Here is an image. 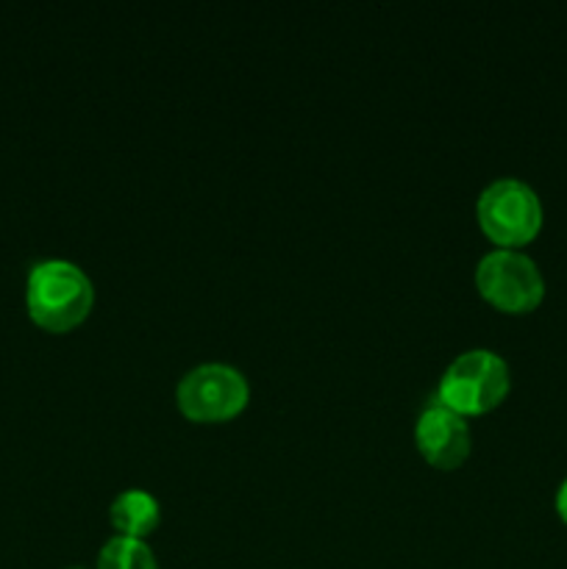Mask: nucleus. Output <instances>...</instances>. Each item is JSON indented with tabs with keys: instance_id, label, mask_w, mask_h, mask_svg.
Returning a JSON list of instances; mask_svg holds the SVG:
<instances>
[{
	"instance_id": "obj_1",
	"label": "nucleus",
	"mask_w": 567,
	"mask_h": 569,
	"mask_svg": "<svg viewBox=\"0 0 567 569\" xmlns=\"http://www.w3.org/2000/svg\"><path fill=\"white\" fill-rule=\"evenodd\" d=\"M26 303L33 320L48 331H70L94 303L92 278L67 259L37 261L28 272Z\"/></svg>"
},
{
	"instance_id": "obj_2",
	"label": "nucleus",
	"mask_w": 567,
	"mask_h": 569,
	"mask_svg": "<svg viewBox=\"0 0 567 569\" xmlns=\"http://www.w3.org/2000/svg\"><path fill=\"white\" fill-rule=\"evenodd\" d=\"M511 387L509 365L489 348H472L456 356L439 378V403L456 415H484L504 403Z\"/></svg>"
},
{
	"instance_id": "obj_3",
	"label": "nucleus",
	"mask_w": 567,
	"mask_h": 569,
	"mask_svg": "<svg viewBox=\"0 0 567 569\" xmlns=\"http://www.w3.org/2000/svg\"><path fill=\"white\" fill-rule=\"evenodd\" d=\"M476 217L498 248H517L531 242L543 228V200L520 178H495L478 194Z\"/></svg>"
},
{
	"instance_id": "obj_4",
	"label": "nucleus",
	"mask_w": 567,
	"mask_h": 569,
	"mask_svg": "<svg viewBox=\"0 0 567 569\" xmlns=\"http://www.w3.org/2000/svg\"><path fill=\"white\" fill-rule=\"evenodd\" d=\"M476 287L484 300L509 315H528L545 298V278L537 261L517 248H495L476 264Z\"/></svg>"
},
{
	"instance_id": "obj_5",
	"label": "nucleus",
	"mask_w": 567,
	"mask_h": 569,
	"mask_svg": "<svg viewBox=\"0 0 567 569\" xmlns=\"http://www.w3.org/2000/svg\"><path fill=\"white\" fill-rule=\"evenodd\" d=\"M178 409L198 422H220L239 415L250 400V383L239 367L203 361L181 376L176 387Z\"/></svg>"
},
{
	"instance_id": "obj_6",
	"label": "nucleus",
	"mask_w": 567,
	"mask_h": 569,
	"mask_svg": "<svg viewBox=\"0 0 567 569\" xmlns=\"http://www.w3.org/2000/svg\"><path fill=\"white\" fill-rule=\"evenodd\" d=\"M415 442L428 465L439 470H454L470 456L472 433L465 417L434 400L417 417Z\"/></svg>"
},
{
	"instance_id": "obj_7",
	"label": "nucleus",
	"mask_w": 567,
	"mask_h": 569,
	"mask_svg": "<svg viewBox=\"0 0 567 569\" xmlns=\"http://www.w3.org/2000/svg\"><path fill=\"white\" fill-rule=\"evenodd\" d=\"M109 520L122 537L145 539L148 533L156 531L161 520V506L145 489H122L109 506Z\"/></svg>"
},
{
	"instance_id": "obj_8",
	"label": "nucleus",
	"mask_w": 567,
	"mask_h": 569,
	"mask_svg": "<svg viewBox=\"0 0 567 569\" xmlns=\"http://www.w3.org/2000/svg\"><path fill=\"white\" fill-rule=\"evenodd\" d=\"M98 569H159V561L145 539L117 533L100 548Z\"/></svg>"
},
{
	"instance_id": "obj_9",
	"label": "nucleus",
	"mask_w": 567,
	"mask_h": 569,
	"mask_svg": "<svg viewBox=\"0 0 567 569\" xmlns=\"http://www.w3.org/2000/svg\"><path fill=\"white\" fill-rule=\"evenodd\" d=\"M556 511H559L561 520L567 522V478L559 483V489H556Z\"/></svg>"
},
{
	"instance_id": "obj_10",
	"label": "nucleus",
	"mask_w": 567,
	"mask_h": 569,
	"mask_svg": "<svg viewBox=\"0 0 567 569\" xmlns=\"http://www.w3.org/2000/svg\"><path fill=\"white\" fill-rule=\"evenodd\" d=\"M70 569H83V567H70Z\"/></svg>"
}]
</instances>
